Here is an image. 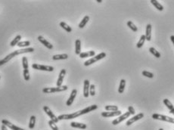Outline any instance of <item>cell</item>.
<instances>
[{
	"mask_svg": "<svg viewBox=\"0 0 174 130\" xmlns=\"http://www.w3.org/2000/svg\"><path fill=\"white\" fill-rule=\"evenodd\" d=\"M145 38L146 40L151 41V25L148 24L146 27V33H145Z\"/></svg>",
	"mask_w": 174,
	"mask_h": 130,
	"instance_id": "cell-19",
	"label": "cell"
},
{
	"mask_svg": "<svg viewBox=\"0 0 174 130\" xmlns=\"http://www.w3.org/2000/svg\"><path fill=\"white\" fill-rule=\"evenodd\" d=\"M37 39H38V40H39V42H40L44 46H46L47 49H53V45H52L49 42H48L47 40H46L43 36H39Z\"/></svg>",
	"mask_w": 174,
	"mask_h": 130,
	"instance_id": "cell-15",
	"label": "cell"
},
{
	"mask_svg": "<svg viewBox=\"0 0 174 130\" xmlns=\"http://www.w3.org/2000/svg\"><path fill=\"white\" fill-rule=\"evenodd\" d=\"M130 115H131V114L129 113V111H126L125 113H124V114L119 116V117H117V119H115L114 120H113V121H112V124L114 125V126H115V125H117V124L120 123L121 122H123L124 120H125L126 119H127Z\"/></svg>",
	"mask_w": 174,
	"mask_h": 130,
	"instance_id": "cell-7",
	"label": "cell"
},
{
	"mask_svg": "<svg viewBox=\"0 0 174 130\" xmlns=\"http://www.w3.org/2000/svg\"><path fill=\"white\" fill-rule=\"evenodd\" d=\"M43 110H44V111L46 112V113L48 115V117H50V119H51V120H52V121H54L55 123H57L58 122V117L53 113V112L51 110V109L48 108V106H44L43 107Z\"/></svg>",
	"mask_w": 174,
	"mask_h": 130,
	"instance_id": "cell-8",
	"label": "cell"
},
{
	"mask_svg": "<svg viewBox=\"0 0 174 130\" xmlns=\"http://www.w3.org/2000/svg\"><path fill=\"white\" fill-rule=\"evenodd\" d=\"M125 86H126V80L122 79L120 82V86H119V88H118V92L120 94L124 93V89H125Z\"/></svg>",
	"mask_w": 174,
	"mask_h": 130,
	"instance_id": "cell-23",
	"label": "cell"
},
{
	"mask_svg": "<svg viewBox=\"0 0 174 130\" xmlns=\"http://www.w3.org/2000/svg\"><path fill=\"white\" fill-rule=\"evenodd\" d=\"M105 57H106V53H105V52H102V53H100V54H98V55H96L95 57H93V58H92L87 60L86 61H85V62H84V66H86V67L89 66V65H91V64L96 63V62L98 61V60L103 59V58H105Z\"/></svg>",
	"mask_w": 174,
	"mask_h": 130,
	"instance_id": "cell-4",
	"label": "cell"
},
{
	"mask_svg": "<svg viewBox=\"0 0 174 130\" xmlns=\"http://www.w3.org/2000/svg\"><path fill=\"white\" fill-rule=\"evenodd\" d=\"M34 51V48L30 47V48H26V49H21L15 51L11 53H10L9 55H8L6 57H5L3 59L0 60V66L4 65L5 64L8 63L11 59H12L14 57H16L17 55H19L21 54H25V53H31Z\"/></svg>",
	"mask_w": 174,
	"mask_h": 130,
	"instance_id": "cell-2",
	"label": "cell"
},
{
	"mask_svg": "<svg viewBox=\"0 0 174 130\" xmlns=\"http://www.w3.org/2000/svg\"><path fill=\"white\" fill-rule=\"evenodd\" d=\"M128 111L129 112V113L131 114V115H134L135 113V110H134V108L132 107V106H129V107H128Z\"/></svg>",
	"mask_w": 174,
	"mask_h": 130,
	"instance_id": "cell-38",
	"label": "cell"
},
{
	"mask_svg": "<svg viewBox=\"0 0 174 130\" xmlns=\"http://www.w3.org/2000/svg\"><path fill=\"white\" fill-rule=\"evenodd\" d=\"M127 26H128L131 30H133V32H137V31H138L137 27L135 26V24H134L132 21H130V20H129V21L127 22Z\"/></svg>",
	"mask_w": 174,
	"mask_h": 130,
	"instance_id": "cell-32",
	"label": "cell"
},
{
	"mask_svg": "<svg viewBox=\"0 0 174 130\" xmlns=\"http://www.w3.org/2000/svg\"><path fill=\"white\" fill-rule=\"evenodd\" d=\"M48 125H49V126L51 127V129L52 130H58V127L57 126V125H56V123L54 122V121H52V120H49L48 121Z\"/></svg>",
	"mask_w": 174,
	"mask_h": 130,
	"instance_id": "cell-35",
	"label": "cell"
},
{
	"mask_svg": "<svg viewBox=\"0 0 174 130\" xmlns=\"http://www.w3.org/2000/svg\"><path fill=\"white\" fill-rule=\"evenodd\" d=\"M95 55H96L95 51H89L86 52H81L79 55V58H88V57H93Z\"/></svg>",
	"mask_w": 174,
	"mask_h": 130,
	"instance_id": "cell-18",
	"label": "cell"
},
{
	"mask_svg": "<svg viewBox=\"0 0 174 130\" xmlns=\"http://www.w3.org/2000/svg\"><path fill=\"white\" fill-rule=\"evenodd\" d=\"M89 87H90L89 81L88 80H85L83 83V96L85 98H88L89 95Z\"/></svg>",
	"mask_w": 174,
	"mask_h": 130,
	"instance_id": "cell-13",
	"label": "cell"
},
{
	"mask_svg": "<svg viewBox=\"0 0 174 130\" xmlns=\"http://www.w3.org/2000/svg\"><path fill=\"white\" fill-rule=\"evenodd\" d=\"M159 130H164V129H159Z\"/></svg>",
	"mask_w": 174,
	"mask_h": 130,
	"instance_id": "cell-42",
	"label": "cell"
},
{
	"mask_svg": "<svg viewBox=\"0 0 174 130\" xmlns=\"http://www.w3.org/2000/svg\"><path fill=\"white\" fill-rule=\"evenodd\" d=\"M120 115H121V111L119 110L117 111H105L102 113V116L103 117H117Z\"/></svg>",
	"mask_w": 174,
	"mask_h": 130,
	"instance_id": "cell-9",
	"label": "cell"
},
{
	"mask_svg": "<svg viewBox=\"0 0 174 130\" xmlns=\"http://www.w3.org/2000/svg\"><path fill=\"white\" fill-rule=\"evenodd\" d=\"M170 40H171V41H172V42H173V45H174V36L173 35L170 36Z\"/></svg>",
	"mask_w": 174,
	"mask_h": 130,
	"instance_id": "cell-40",
	"label": "cell"
},
{
	"mask_svg": "<svg viewBox=\"0 0 174 130\" xmlns=\"http://www.w3.org/2000/svg\"><path fill=\"white\" fill-rule=\"evenodd\" d=\"M145 40H146V38H145V35H142L141 38L139 39V42H138L137 44H136V47H137L138 49H141V48L142 47V45H144V43H145Z\"/></svg>",
	"mask_w": 174,
	"mask_h": 130,
	"instance_id": "cell-25",
	"label": "cell"
},
{
	"mask_svg": "<svg viewBox=\"0 0 174 130\" xmlns=\"http://www.w3.org/2000/svg\"><path fill=\"white\" fill-rule=\"evenodd\" d=\"M149 51H150L155 57H156V58H161V54H160V52H158L155 49V48L151 47V48L149 49Z\"/></svg>",
	"mask_w": 174,
	"mask_h": 130,
	"instance_id": "cell-29",
	"label": "cell"
},
{
	"mask_svg": "<svg viewBox=\"0 0 174 130\" xmlns=\"http://www.w3.org/2000/svg\"><path fill=\"white\" fill-rule=\"evenodd\" d=\"M164 104L166 105V107L169 109L170 113H172V114L174 116V106L173 105V104L170 101L169 99H167V98L164 99Z\"/></svg>",
	"mask_w": 174,
	"mask_h": 130,
	"instance_id": "cell-16",
	"label": "cell"
},
{
	"mask_svg": "<svg viewBox=\"0 0 174 130\" xmlns=\"http://www.w3.org/2000/svg\"><path fill=\"white\" fill-rule=\"evenodd\" d=\"M68 58V55L67 54H61V55H55L52 56V60H66Z\"/></svg>",
	"mask_w": 174,
	"mask_h": 130,
	"instance_id": "cell-20",
	"label": "cell"
},
{
	"mask_svg": "<svg viewBox=\"0 0 174 130\" xmlns=\"http://www.w3.org/2000/svg\"><path fill=\"white\" fill-rule=\"evenodd\" d=\"M65 75H66V70L65 69H62V70H61L59 75H58V80H57V82H56L57 87H59V86H62V83H63L64 78Z\"/></svg>",
	"mask_w": 174,
	"mask_h": 130,
	"instance_id": "cell-12",
	"label": "cell"
},
{
	"mask_svg": "<svg viewBox=\"0 0 174 130\" xmlns=\"http://www.w3.org/2000/svg\"><path fill=\"white\" fill-rule=\"evenodd\" d=\"M33 69L38 70H43V71H48V72H52L54 70V67L52 66H48V65H42V64H33L32 65Z\"/></svg>",
	"mask_w": 174,
	"mask_h": 130,
	"instance_id": "cell-6",
	"label": "cell"
},
{
	"mask_svg": "<svg viewBox=\"0 0 174 130\" xmlns=\"http://www.w3.org/2000/svg\"><path fill=\"white\" fill-rule=\"evenodd\" d=\"M89 95L91 96H95V95H96V86L93 84L90 85V87H89Z\"/></svg>",
	"mask_w": 174,
	"mask_h": 130,
	"instance_id": "cell-37",
	"label": "cell"
},
{
	"mask_svg": "<svg viewBox=\"0 0 174 130\" xmlns=\"http://www.w3.org/2000/svg\"><path fill=\"white\" fill-rule=\"evenodd\" d=\"M30 45V41H20L19 43L17 45L20 48H24V47H27Z\"/></svg>",
	"mask_w": 174,
	"mask_h": 130,
	"instance_id": "cell-31",
	"label": "cell"
},
{
	"mask_svg": "<svg viewBox=\"0 0 174 130\" xmlns=\"http://www.w3.org/2000/svg\"><path fill=\"white\" fill-rule=\"evenodd\" d=\"M35 123H36V117L35 116H31L30 119L29 123V128L30 129H33L35 126Z\"/></svg>",
	"mask_w": 174,
	"mask_h": 130,
	"instance_id": "cell-28",
	"label": "cell"
},
{
	"mask_svg": "<svg viewBox=\"0 0 174 130\" xmlns=\"http://www.w3.org/2000/svg\"><path fill=\"white\" fill-rule=\"evenodd\" d=\"M70 126L73 128H78L80 129H86L87 126L85 123H77V122H72L70 123Z\"/></svg>",
	"mask_w": 174,
	"mask_h": 130,
	"instance_id": "cell-17",
	"label": "cell"
},
{
	"mask_svg": "<svg viewBox=\"0 0 174 130\" xmlns=\"http://www.w3.org/2000/svg\"><path fill=\"white\" fill-rule=\"evenodd\" d=\"M150 2H151V4H152V5H153L158 11H162L164 10V6H163L161 3H159L157 1H156V0H151Z\"/></svg>",
	"mask_w": 174,
	"mask_h": 130,
	"instance_id": "cell-22",
	"label": "cell"
},
{
	"mask_svg": "<svg viewBox=\"0 0 174 130\" xmlns=\"http://www.w3.org/2000/svg\"><path fill=\"white\" fill-rule=\"evenodd\" d=\"M89 20V17L88 15L85 16V17L83 18V20H81V22L79 24V27L80 29L83 28V27L86 25V24L88 23Z\"/></svg>",
	"mask_w": 174,
	"mask_h": 130,
	"instance_id": "cell-24",
	"label": "cell"
},
{
	"mask_svg": "<svg viewBox=\"0 0 174 130\" xmlns=\"http://www.w3.org/2000/svg\"><path fill=\"white\" fill-rule=\"evenodd\" d=\"M98 108V106L96 104H92V105H90L89 107H87L86 108H84L83 110H79L77 111L75 113H69V114H61L60 116L58 117V120H72V119H74V118H77L78 117L81 116V115H83V114H86L88 113L91 111H93V110H96Z\"/></svg>",
	"mask_w": 174,
	"mask_h": 130,
	"instance_id": "cell-1",
	"label": "cell"
},
{
	"mask_svg": "<svg viewBox=\"0 0 174 130\" xmlns=\"http://www.w3.org/2000/svg\"><path fill=\"white\" fill-rule=\"evenodd\" d=\"M20 39H21V36H20V35H18V36H16V37H15L14 40L11 42L10 45H11V46H12V47H13V46H15V45H17L20 42Z\"/></svg>",
	"mask_w": 174,
	"mask_h": 130,
	"instance_id": "cell-27",
	"label": "cell"
},
{
	"mask_svg": "<svg viewBox=\"0 0 174 130\" xmlns=\"http://www.w3.org/2000/svg\"><path fill=\"white\" fill-rule=\"evenodd\" d=\"M23 75H24V78L26 81H29L30 79V76L29 70H24L23 71Z\"/></svg>",
	"mask_w": 174,
	"mask_h": 130,
	"instance_id": "cell-36",
	"label": "cell"
},
{
	"mask_svg": "<svg viewBox=\"0 0 174 130\" xmlns=\"http://www.w3.org/2000/svg\"><path fill=\"white\" fill-rule=\"evenodd\" d=\"M75 53L78 55H79L81 53V41L79 40L75 41Z\"/></svg>",
	"mask_w": 174,
	"mask_h": 130,
	"instance_id": "cell-21",
	"label": "cell"
},
{
	"mask_svg": "<svg viewBox=\"0 0 174 130\" xmlns=\"http://www.w3.org/2000/svg\"><path fill=\"white\" fill-rule=\"evenodd\" d=\"M152 118L154 120L165 121V122H168L170 123H173L174 124V118L170 117L168 116H165V115H162V114H158V113H154L152 115Z\"/></svg>",
	"mask_w": 174,
	"mask_h": 130,
	"instance_id": "cell-5",
	"label": "cell"
},
{
	"mask_svg": "<svg viewBox=\"0 0 174 130\" xmlns=\"http://www.w3.org/2000/svg\"><path fill=\"white\" fill-rule=\"evenodd\" d=\"M1 129H2V130H8V129H7V126H5V125H2V127H1Z\"/></svg>",
	"mask_w": 174,
	"mask_h": 130,
	"instance_id": "cell-39",
	"label": "cell"
},
{
	"mask_svg": "<svg viewBox=\"0 0 174 130\" xmlns=\"http://www.w3.org/2000/svg\"><path fill=\"white\" fill-rule=\"evenodd\" d=\"M105 109L107 111H117L118 110V107L116 105H106L105 107Z\"/></svg>",
	"mask_w": 174,
	"mask_h": 130,
	"instance_id": "cell-30",
	"label": "cell"
},
{
	"mask_svg": "<svg viewBox=\"0 0 174 130\" xmlns=\"http://www.w3.org/2000/svg\"><path fill=\"white\" fill-rule=\"evenodd\" d=\"M68 87L67 86H61L59 87H47L42 89L43 93H55V92H60L68 90Z\"/></svg>",
	"mask_w": 174,
	"mask_h": 130,
	"instance_id": "cell-3",
	"label": "cell"
},
{
	"mask_svg": "<svg viewBox=\"0 0 174 130\" xmlns=\"http://www.w3.org/2000/svg\"><path fill=\"white\" fill-rule=\"evenodd\" d=\"M60 27H62L64 30H66L68 33H71L72 32V28L69 25H68L65 22H61L60 23Z\"/></svg>",
	"mask_w": 174,
	"mask_h": 130,
	"instance_id": "cell-26",
	"label": "cell"
},
{
	"mask_svg": "<svg viewBox=\"0 0 174 130\" xmlns=\"http://www.w3.org/2000/svg\"><path fill=\"white\" fill-rule=\"evenodd\" d=\"M143 117H144V113H139V114H137V115L134 116L133 117L130 118L129 120H127L126 125L127 126H131L133 123H135L136 121H138L139 120H141V119L143 118Z\"/></svg>",
	"mask_w": 174,
	"mask_h": 130,
	"instance_id": "cell-10",
	"label": "cell"
},
{
	"mask_svg": "<svg viewBox=\"0 0 174 130\" xmlns=\"http://www.w3.org/2000/svg\"><path fill=\"white\" fill-rule=\"evenodd\" d=\"M142 74L144 77H146L150 78V79H151V78L154 77V74H153L152 73H151V72L147 71V70H143V71L142 72Z\"/></svg>",
	"mask_w": 174,
	"mask_h": 130,
	"instance_id": "cell-34",
	"label": "cell"
},
{
	"mask_svg": "<svg viewBox=\"0 0 174 130\" xmlns=\"http://www.w3.org/2000/svg\"><path fill=\"white\" fill-rule=\"evenodd\" d=\"M96 2H98V3H101V2H102V0H96Z\"/></svg>",
	"mask_w": 174,
	"mask_h": 130,
	"instance_id": "cell-41",
	"label": "cell"
},
{
	"mask_svg": "<svg viewBox=\"0 0 174 130\" xmlns=\"http://www.w3.org/2000/svg\"><path fill=\"white\" fill-rule=\"evenodd\" d=\"M22 65L24 70H27L28 69V60L27 57H23L22 58Z\"/></svg>",
	"mask_w": 174,
	"mask_h": 130,
	"instance_id": "cell-33",
	"label": "cell"
},
{
	"mask_svg": "<svg viewBox=\"0 0 174 130\" xmlns=\"http://www.w3.org/2000/svg\"><path fill=\"white\" fill-rule=\"evenodd\" d=\"M0 79H1V77H0Z\"/></svg>",
	"mask_w": 174,
	"mask_h": 130,
	"instance_id": "cell-43",
	"label": "cell"
},
{
	"mask_svg": "<svg viewBox=\"0 0 174 130\" xmlns=\"http://www.w3.org/2000/svg\"><path fill=\"white\" fill-rule=\"evenodd\" d=\"M2 125H5V126L10 128V129L11 130H25L24 129L20 128L18 126H16L15 125H14L13 123H11V122H9V120H2Z\"/></svg>",
	"mask_w": 174,
	"mask_h": 130,
	"instance_id": "cell-11",
	"label": "cell"
},
{
	"mask_svg": "<svg viewBox=\"0 0 174 130\" xmlns=\"http://www.w3.org/2000/svg\"><path fill=\"white\" fill-rule=\"evenodd\" d=\"M77 89H73L72 91H71V93H70V97H69V98L67 101V102H66V105L67 106H70L72 104H73V102H74V101L75 99V98H76V96H77Z\"/></svg>",
	"mask_w": 174,
	"mask_h": 130,
	"instance_id": "cell-14",
	"label": "cell"
}]
</instances>
